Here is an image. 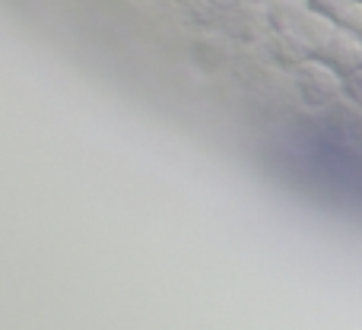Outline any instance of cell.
I'll list each match as a JSON object with an SVG mask.
<instances>
[{"instance_id": "obj_1", "label": "cell", "mask_w": 362, "mask_h": 330, "mask_svg": "<svg viewBox=\"0 0 362 330\" xmlns=\"http://www.w3.org/2000/svg\"><path fill=\"white\" fill-rule=\"evenodd\" d=\"M299 86L312 102H327L344 89V80H340V70L331 61L308 57L299 64Z\"/></svg>"}, {"instance_id": "obj_2", "label": "cell", "mask_w": 362, "mask_h": 330, "mask_svg": "<svg viewBox=\"0 0 362 330\" xmlns=\"http://www.w3.org/2000/svg\"><path fill=\"white\" fill-rule=\"evenodd\" d=\"M340 23H334L331 16H327L325 10H308L305 16L299 19V23L289 25V35L296 38V45L299 48H308V51H327V45H331L334 32H337Z\"/></svg>"}, {"instance_id": "obj_3", "label": "cell", "mask_w": 362, "mask_h": 330, "mask_svg": "<svg viewBox=\"0 0 362 330\" xmlns=\"http://www.w3.org/2000/svg\"><path fill=\"white\" fill-rule=\"evenodd\" d=\"M325 57L337 70H344V73L359 70L362 67V35H356V32L346 29V25H337V32H334V38H331V45H327Z\"/></svg>"}, {"instance_id": "obj_4", "label": "cell", "mask_w": 362, "mask_h": 330, "mask_svg": "<svg viewBox=\"0 0 362 330\" xmlns=\"http://www.w3.org/2000/svg\"><path fill=\"white\" fill-rule=\"evenodd\" d=\"M194 57H197L200 67L216 70V67H223V64L229 61V51H226L223 38L213 35V32H206L204 38H197V42H194Z\"/></svg>"}, {"instance_id": "obj_5", "label": "cell", "mask_w": 362, "mask_h": 330, "mask_svg": "<svg viewBox=\"0 0 362 330\" xmlns=\"http://www.w3.org/2000/svg\"><path fill=\"white\" fill-rule=\"evenodd\" d=\"M308 10H312V0H270L267 4L270 23H280V25H286V29L293 23H299Z\"/></svg>"}, {"instance_id": "obj_6", "label": "cell", "mask_w": 362, "mask_h": 330, "mask_svg": "<svg viewBox=\"0 0 362 330\" xmlns=\"http://www.w3.org/2000/svg\"><path fill=\"white\" fill-rule=\"evenodd\" d=\"M340 25H346V29H353L356 35H362V0H353L350 6H344V10L337 13Z\"/></svg>"}, {"instance_id": "obj_7", "label": "cell", "mask_w": 362, "mask_h": 330, "mask_svg": "<svg viewBox=\"0 0 362 330\" xmlns=\"http://www.w3.org/2000/svg\"><path fill=\"white\" fill-rule=\"evenodd\" d=\"M312 4L318 6V10H325V13H340L344 6H350L353 0H312Z\"/></svg>"}, {"instance_id": "obj_8", "label": "cell", "mask_w": 362, "mask_h": 330, "mask_svg": "<svg viewBox=\"0 0 362 330\" xmlns=\"http://www.w3.org/2000/svg\"><path fill=\"white\" fill-rule=\"evenodd\" d=\"M346 86H350V93L356 95V99L362 102V67L359 70H353L350 73V80H346Z\"/></svg>"}]
</instances>
